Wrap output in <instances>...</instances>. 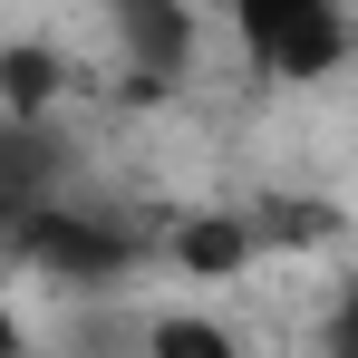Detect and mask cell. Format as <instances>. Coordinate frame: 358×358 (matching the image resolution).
Here are the masks:
<instances>
[{"instance_id":"cell-3","label":"cell","mask_w":358,"mask_h":358,"mask_svg":"<svg viewBox=\"0 0 358 358\" xmlns=\"http://www.w3.org/2000/svg\"><path fill=\"white\" fill-rule=\"evenodd\" d=\"M117 39L136 68H155V78H175L194 59V10L184 0H117Z\"/></svg>"},{"instance_id":"cell-7","label":"cell","mask_w":358,"mask_h":358,"mask_svg":"<svg viewBox=\"0 0 358 358\" xmlns=\"http://www.w3.org/2000/svg\"><path fill=\"white\" fill-rule=\"evenodd\" d=\"M155 349H184V358H223V329H203V320H165V329H155Z\"/></svg>"},{"instance_id":"cell-1","label":"cell","mask_w":358,"mask_h":358,"mask_svg":"<svg viewBox=\"0 0 358 358\" xmlns=\"http://www.w3.org/2000/svg\"><path fill=\"white\" fill-rule=\"evenodd\" d=\"M10 242H20L39 271H59V281H107V271H126V233L117 223H87L78 203H39V194H29V213H20Z\"/></svg>"},{"instance_id":"cell-5","label":"cell","mask_w":358,"mask_h":358,"mask_svg":"<svg viewBox=\"0 0 358 358\" xmlns=\"http://www.w3.org/2000/svg\"><path fill=\"white\" fill-rule=\"evenodd\" d=\"M49 97H59V59H49V49H10V59H0V107H10V126H39Z\"/></svg>"},{"instance_id":"cell-4","label":"cell","mask_w":358,"mask_h":358,"mask_svg":"<svg viewBox=\"0 0 358 358\" xmlns=\"http://www.w3.org/2000/svg\"><path fill=\"white\" fill-rule=\"evenodd\" d=\"M175 262H184V271H203V281H233L242 262H252V223L203 213V223H184V233H175Z\"/></svg>"},{"instance_id":"cell-8","label":"cell","mask_w":358,"mask_h":358,"mask_svg":"<svg viewBox=\"0 0 358 358\" xmlns=\"http://www.w3.org/2000/svg\"><path fill=\"white\" fill-rule=\"evenodd\" d=\"M0 349H20V329H10V320H0Z\"/></svg>"},{"instance_id":"cell-6","label":"cell","mask_w":358,"mask_h":358,"mask_svg":"<svg viewBox=\"0 0 358 358\" xmlns=\"http://www.w3.org/2000/svg\"><path fill=\"white\" fill-rule=\"evenodd\" d=\"M291 10H339V0H233V29H242V49L271 29V20H291Z\"/></svg>"},{"instance_id":"cell-2","label":"cell","mask_w":358,"mask_h":358,"mask_svg":"<svg viewBox=\"0 0 358 358\" xmlns=\"http://www.w3.org/2000/svg\"><path fill=\"white\" fill-rule=\"evenodd\" d=\"M252 59L271 68V78H329V68L349 59V10H291V20H271L252 39Z\"/></svg>"}]
</instances>
